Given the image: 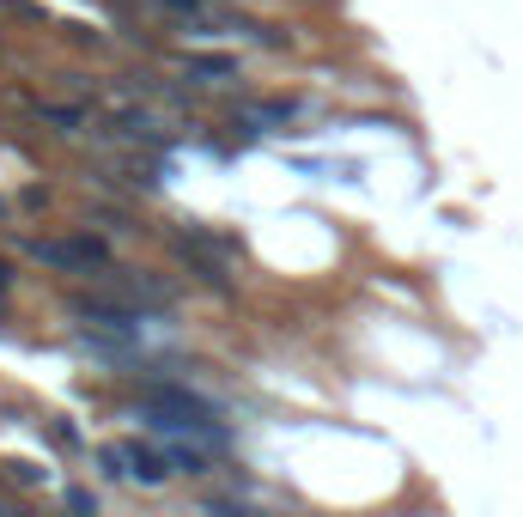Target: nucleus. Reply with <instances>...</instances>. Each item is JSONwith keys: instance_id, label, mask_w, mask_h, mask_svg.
Instances as JSON below:
<instances>
[{"instance_id": "obj_1", "label": "nucleus", "mask_w": 523, "mask_h": 517, "mask_svg": "<svg viewBox=\"0 0 523 517\" xmlns=\"http://www.w3.org/2000/svg\"><path fill=\"white\" fill-rule=\"evenodd\" d=\"M25 250L37 262H49V268H92V274L110 268V244L104 238H31Z\"/></svg>"}, {"instance_id": "obj_2", "label": "nucleus", "mask_w": 523, "mask_h": 517, "mask_svg": "<svg viewBox=\"0 0 523 517\" xmlns=\"http://www.w3.org/2000/svg\"><path fill=\"white\" fill-rule=\"evenodd\" d=\"M128 475L159 487L165 475H177V463H171V451H153V445H140V438H128Z\"/></svg>"}, {"instance_id": "obj_3", "label": "nucleus", "mask_w": 523, "mask_h": 517, "mask_svg": "<svg viewBox=\"0 0 523 517\" xmlns=\"http://www.w3.org/2000/svg\"><path fill=\"white\" fill-rule=\"evenodd\" d=\"M189 73H195V80H238V61L232 55H201V61H189Z\"/></svg>"}, {"instance_id": "obj_4", "label": "nucleus", "mask_w": 523, "mask_h": 517, "mask_svg": "<svg viewBox=\"0 0 523 517\" xmlns=\"http://www.w3.org/2000/svg\"><path fill=\"white\" fill-rule=\"evenodd\" d=\"M37 116H43L49 128H61V134H73V128L86 122V110H80V104H37Z\"/></svg>"}, {"instance_id": "obj_5", "label": "nucleus", "mask_w": 523, "mask_h": 517, "mask_svg": "<svg viewBox=\"0 0 523 517\" xmlns=\"http://www.w3.org/2000/svg\"><path fill=\"white\" fill-rule=\"evenodd\" d=\"M7 280H13V268H7V262H0V292H7Z\"/></svg>"}]
</instances>
